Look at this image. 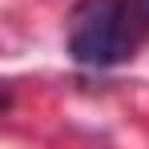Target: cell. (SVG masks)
I'll return each mask as SVG.
<instances>
[{
  "label": "cell",
  "mask_w": 149,
  "mask_h": 149,
  "mask_svg": "<svg viewBox=\"0 0 149 149\" xmlns=\"http://www.w3.org/2000/svg\"><path fill=\"white\" fill-rule=\"evenodd\" d=\"M137 49V36L125 16V0H81L69 20V52L77 65L109 69Z\"/></svg>",
  "instance_id": "1"
},
{
  "label": "cell",
  "mask_w": 149,
  "mask_h": 149,
  "mask_svg": "<svg viewBox=\"0 0 149 149\" xmlns=\"http://www.w3.org/2000/svg\"><path fill=\"white\" fill-rule=\"evenodd\" d=\"M125 16H129V28L137 36V45L149 36V0H125Z\"/></svg>",
  "instance_id": "2"
}]
</instances>
